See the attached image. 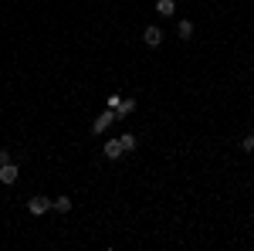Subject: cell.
<instances>
[{
  "label": "cell",
  "instance_id": "6da1fadb",
  "mask_svg": "<svg viewBox=\"0 0 254 251\" xmlns=\"http://www.w3.org/2000/svg\"><path fill=\"white\" fill-rule=\"evenodd\" d=\"M112 123H116V112H112V109H105V112H102V116L92 123V132H95V136H102V132H105Z\"/></svg>",
  "mask_w": 254,
  "mask_h": 251
},
{
  "label": "cell",
  "instance_id": "7a4b0ae2",
  "mask_svg": "<svg viewBox=\"0 0 254 251\" xmlns=\"http://www.w3.org/2000/svg\"><path fill=\"white\" fill-rule=\"evenodd\" d=\"M27 210H31L34 217H41V214L51 210V200H48V197H31V200H27Z\"/></svg>",
  "mask_w": 254,
  "mask_h": 251
},
{
  "label": "cell",
  "instance_id": "3957f363",
  "mask_svg": "<svg viewBox=\"0 0 254 251\" xmlns=\"http://www.w3.org/2000/svg\"><path fill=\"white\" fill-rule=\"evenodd\" d=\"M142 41H146L149 48H159V44H163V31H159V27H146V31H142Z\"/></svg>",
  "mask_w": 254,
  "mask_h": 251
},
{
  "label": "cell",
  "instance_id": "277c9868",
  "mask_svg": "<svg viewBox=\"0 0 254 251\" xmlns=\"http://www.w3.org/2000/svg\"><path fill=\"white\" fill-rule=\"evenodd\" d=\"M17 173H20V170H17L14 163H0V180H3V184H14Z\"/></svg>",
  "mask_w": 254,
  "mask_h": 251
},
{
  "label": "cell",
  "instance_id": "5b68a950",
  "mask_svg": "<svg viewBox=\"0 0 254 251\" xmlns=\"http://www.w3.org/2000/svg\"><path fill=\"white\" fill-rule=\"evenodd\" d=\"M132 109H136V99H122V102H119L112 112H116V119H122V116H129V112H132Z\"/></svg>",
  "mask_w": 254,
  "mask_h": 251
},
{
  "label": "cell",
  "instance_id": "8992f818",
  "mask_svg": "<svg viewBox=\"0 0 254 251\" xmlns=\"http://www.w3.org/2000/svg\"><path fill=\"white\" fill-rule=\"evenodd\" d=\"M105 156H109V160H119V156H122V146H119V139H109V143H105Z\"/></svg>",
  "mask_w": 254,
  "mask_h": 251
},
{
  "label": "cell",
  "instance_id": "52a82bcc",
  "mask_svg": "<svg viewBox=\"0 0 254 251\" xmlns=\"http://www.w3.org/2000/svg\"><path fill=\"white\" fill-rule=\"evenodd\" d=\"M51 207H55L58 214H68V210H71V197H58V200H51Z\"/></svg>",
  "mask_w": 254,
  "mask_h": 251
},
{
  "label": "cell",
  "instance_id": "ba28073f",
  "mask_svg": "<svg viewBox=\"0 0 254 251\" xmlns=\"http://www.w3.org/2000/svg\"><path fill=\"white\" fill-rule=\"evenodd\" d=\"M119 146H122V153H132V149H136V136H132V132L119 136Z\"/></svg>",
  "mask_w": 254,
  "mask_h": 251
},
{
  "label": "cell",
  "instance_id": "9c48e42d",
  "mask_svg": "<svg viewBox=\"0 0 254 251\" xmlns=\"http://www.w3.org/2000/svg\"><path fill=\"white\" fill-rule=\"evenodd\" d=\"M156 10H159L163 17H170V14L176 10V3H173V0H156Z\"/></svg>",
  "mask_w": 254,
  "mask_h": 251
},
{
  "label": "cell",
  "instance_id": "30bf717a",
  "mask_svg": "<svg viewBox=\"0 0 254 251\" xmlns=\"http://www.w3.org/2000/svg\"><path fill=\"white\" fill-rule=\"evenodd\" d=\"M180 38H187V41L193 38V24L190 21H180Z\"/></svg>",
  "mask_w": 254,
  "mask_h": 251
},
{
  "label": "cell",
  "instance_id": "8fae6325",
  "mask_svg": "<svg viewBox=\"0 0 254 251\" xmlns=\"http://www.w3.org/2000/svg\"><path fill=\"white\" fill-rule=\"evenodd\" d=\"M241 146H244V153H254V136H244V143H241Z\"/></svg>",
  "mask_w": 254,
  "mask_h": 251
},
{
  "label": "cell",
  "instance_id": "7c38bea8",
  "mask_svg": "<svg viewBox=\"0 0 254 251\" xmlns=\"http://www.w3.org/2000/svg\"><path fill=\"white\" fill-rule=\"evenodd\" d=\"M119 102H122V95H119V92H112V95H109V109H116Z\"/></svg>",
  "mask_w": 254,
  "mask_h": 251
},
{
  "label": "cell",
  "instance_id": "4fadbf2b",
  "mask_svg": "<svg viewBox=\"0 0 254 251\" xmlns=\"http://www.w3.org/2000/svg\"><path fill=\"white\" fill-rule=\"evenodd\" d=\"M0 163H10V153L7 149H0Z\"/></svg>",
  "mask_w": 254,
  "mask_h": 251
}]
</instances>
